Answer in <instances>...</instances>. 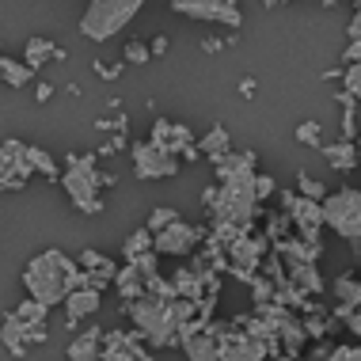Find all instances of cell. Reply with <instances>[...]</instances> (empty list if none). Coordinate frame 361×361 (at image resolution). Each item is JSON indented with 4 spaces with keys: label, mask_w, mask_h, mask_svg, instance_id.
Instances as JSON below:
<instances>
[{
    "label": "cell",
    "mask_w": 361,
    "mask_h": 361,
    "mask_svg": "<svg viewBox=\"0 0 361 361\" xmlns=\"http://www.w3.org/2000/svg\"><path fill=\"white\" fill-rule=\"evenodd\" d=\"M152 141H160L164 149H171V152H183L187 160H194V156H202L198 141L190 137V130H187V126L168 122V118H156V126H152Z\"/></svg>",
    "instance_id": "obj_13"
},
{
    "label": "cell",
    "mask_w": 361,
    "mask_h": 361,
    "mask_svg": "<svg viewBox=\"0 0 361 361\" xmlns=\"http://www.w3.org/2000/svg\"><path fill=\"white\" fill-rule=\"evenodd\" d=\"M262 4H267V8H278V4H286V0H262Z\"/></svg>",
    "instance_id": "obj_41"
},
{
    "label": "cell",
    "mask_w": 361,
    "mask_h": 361,
    "mask_svg": "<svg viewBox=\"0 0 361 361\" xmlns=\"http://www.w3.org/2000/svg\"><path fill=\"white\" fill-rule=\"evenodd\" d=\"M183 350L190 361H224V346H221V327H194L183 335Z\"/></svg>",
    "instance_id": "obj_12"
},
{
    "label": "cell",
    "mask_w": 361,
    "mask_h": 361,
    "mask_svg": "<svg viewBox=\"0 0 361 361\" xmlns=\"http://www.w3.org/2000/svg\"><path fill=\"white\" fill-rule=\"evenodd\" d=\"M255 187H259V198H267V194H274V179H270V175H259Z\"/></svg>",
    "instance_id": "obj_35"
},
{
    "label": "cell",
    "mask_w": 361,
    "mask_h": 361,
    "mask_svg": "<svg viewBox=\"0 0 361 361\" xmlns=\"http://www.w3.org/2000/svg\"><path fill=\"white\" fill-rule=\"evenodd\" d=\"M297 141H300V145H316V149H324V145H319V122H300V126H297Z\"/></svg>",
    "instance_id": "obj_32"
},
{
    "label": "cell",
    "mask_w": 361,
    "mask_h": 361,
    "mask_svg": "<svg viewBox=\"0 0 361 361\" xmlns=\"http://www.w3.org/2000/svg\"><path fill=\"white\" fill-rule=\"evenodd\" d=\"M152 57H160V54H168V38H152Z\"/></svg>",
    "instance_id": "obj_38"
},
{
    "label": "cell",
    "mask_w": 361,
    "mask_h": 361,
    "mask_svg": "<svg viewBox=\"0 0 361 361\" xmlns=\"http://www.w3.org/2000/svg\"><path fill=\"white\" fill-rule=\"evenodd\" d=\"M130 319L137 324L145 343H152V346L183 343V316H179V308H175L171 300H160V297L130 300Z\"/></svg>",
    "instance_id": "obj_3"
},
{
    "label": "cell",
    "mask_w": 361,
    "mask_h": 361,
    "mask_svg": "<svg viewBox=\"0 0 361 361\" xmlns=\"http://www.w3.org/2000/svg\"><path fill=\"white\" fill-rule=\"evenodd\" d=\"M171 12L198 19V23L228 27V31H240L243 27V12H240L236 0H171Z\"/></svg>",
    "instance_id": "obj_7"
},
{
    "label": "cell",
    "mask_w": 361,
    "mask_h": 361,
    "mask_svg": "<svg viewBox=\"0 0 361 361\" xmlns=\"http://www.w3.org/2000/svg\"><path fill=\"white\" fill-rule=\"evenodd\" d=\"M141 8L145 0H92L80 16V35L87 42H111L114 35L133 23Z\"/></svg>",
    "instance_id": "obj_4"
},
{
    "label": "cell",
    "mask_w": 361,
    "mask_h": 361,
    "mask_svg": "<svg viewBox=\"0 0 361 361\" xmlns=\"http://www.w3.org/2000/svg\"><path fill=\"white\" fill-rule=\"evenodd\" d=\"M141 331H114L103 343V361H149V354L141 350Z\"/></svg>",
    "instance_id": "obj_14"
},
{
    "label": "cell",
    "mask_w": 361,
    "mask_h": 361,
    "mask_svg": "<svg viewBox=\"0 0 361 361\" xmlns=\"http://www.w3.org/2000/svg\"><path fill=\"white\" fill-rule=\"evenodd\" d=\"M240 95H243V99H251V95H255V80H251V76H247V80H240Z\"/></svg>",
    "instance_id": "obj_39"
},
{
    "label": "cell",
    "mask_w": 361,
    "mask_h": 361,
    "mask_svg": "<svg viewBox=\"0 0 361 361\" xmlns=\"http://www.w3.org/2000/svg\"><path fill=\"white\" fill-rule=\"evenodd\" d=\"M126 61H130V65H145V61H152V46H145L141 38L126 42Z\"/></svg>",
    "instance_id": "obj_28"
},
{
    "label": "cell",
    "mask_w": 361,
    "mask_h": 361,
    "mask_svg": "<svg viewBox=\"0 0 361 361\" xmlns=\"http://www.w3.org/2000/svg\"><path fill=\"white\" fill-rule=\"evenodd\" d=\"M297 183H300V194H305V198H316V202H324V198H327V194H324V187H319V183L312 179V175H305V171H300V175H297Z\"/></svg>",
    "instance_id": "obj_33"
},
{
    "label": "cell",
    "mask_w": 361,
    "mask_h": 361,
    "mask_svg": "<svg viewBox=\"0 0 361 361\" xmlns=\"http://www.w3.org/2000/svg\"><path fill=\"white\" fill-rule=\"evenodd\" d=\"M221 346L224 361H267V335H247V331H228L221 327Z\"/></svg>",
    "instance_id": "obj_9"
},
{
    "label": "cell",
    "mask_w": 361,
    "mask_h": 361,
    "mask_svg": "<svg viewBox=\"0 0 361 361\" xmlns=\"http://www.w3.org/2000/svg\"><path fill=\"white\" fill-rule=\"evenodd\" d=\"M35 95H38V103H46V99L54 95V87H50V84H38V92H35Z\"/></svg>",
    "instance_id": "obj_40"
},
{
    "label": "cell",
    "mask_w": 361,
    "mask_h": 361,
    "mask_svg": "<svg viewBox=\"0 0 361 361\" xmlns=\"http://www.w3.org/2000/svg\"><path fill=\"white\" fill-rule=\"evenodd\" d=\"M286 209H289L293 224L305 232V240H308V243H319V228L327 224V221H324V202L305 198V194H289V198H286Z\"/></svg>",
    "instance_id": "obj_10"
},
{
    "label": "cell",
    "mask_w": 361,
    "mask_h": 361,
    "mask_svg": "<svg viewBox=\"0 0 361 361\" xmlns=\"http://www.w3.org/2000/svg\"><path fill=\"white\" fill-rule=\"evenodd\" d=\"M95 73H99L103 80H114V76L122 73V65H95Z\"/></svg>",
    "instance_id": "obj_36"
},
{
    "label": "cell",
    "mask_w": 361,
    "mask_h": 361,
    "mask_svg": "<svg viewBox=\"0 0 361 361\" xmlns=\"http://www.w3.org/2000/svg\"><path fill=\"white\" fill-rule=\"evenodd\" d=\"M324 221L346 243H361V190H335L324 198Z\"/></svg>",
    "instance_id": "obj_6"
},
{
    "label": "cell",
    "mask_w": 361,
    "mask_h": 361,
    "mask_svg": "<svg viewBox=\"0 0 361 361\" xmlns=\"http://www.w3.org/2000/svg\"><path fill=\"white\" fill-rule=\"evenodd\" d=\"M343 87L354 95V99H361V61H354V65L343 69Z\"/></svg>",
    "instance_id": "obj_29"
},
{
    "label": "cell",
    "mask_w": 361,
    "mask_h": 361,
    "mask_svg": "<svg viewBox=\"0 0 361 361\" xmlns=\"http://www.w3.org/2000/svg\"><path fill=\"white\" fill-rule=\"evenodd\" d=\"M327 361H361V346H335Z\"/></svg>",
    "instance_id": "obj_34"
},
{
    "label": "cell",
    "mask_w": 361,
    "mask_h": 361,
    "mask_svg": "<svg viewBox=\"0 0 361 361\" xmlns=\"http://www.w3.org/2000/svg\"><path fill=\"white\" fill-rule=\"evenodd\" d=\"M175 221H179V217H175V209L160 206V209H152V217H149V228H152V232H164V228H171Z\"/></svg>",
    "instance_id": "obj_31"
},
{
    "label": "cell",
    "mask_w": 361,
    "mask_h": 361,
    "mask_svg": "<svg viewBox=\"0 0 361 361\" xmlns=\"http://www.w3.org/2000/svg\"><path fill=\"white\" fill-rule=\"evenodd\" d=\"M27 152H31V164H35V171H42V175H57V164L50 160V156H46L42 149H35V145H27Z\"/></svg>",
    "instance_id": "obj_30"
},
{
    "label": "cell",
    "mask_w": 361,
    "mask_h": 361,
    "mask_svg": "<svg viewBox=\"0 0 361 361\" xmlns=\"http://www.w3.org/2000/svg\"><path fill=\"white\" fill-rule=\"evenodd\" d=\"M357 152H361V141H357Z\"/></svg>",
    "instance_id": "obj_43"
},
{
    "label": "cell",
    "mask_w": 361,
    "mask_h": 361,
    "mask_svg": "<svg viewBox=\"0 0 361 361\" xmlns=\"http://www.w3.org/2000/svg\"><path fill=\"white\" fill-rule=\"evenodd\" d=\"M354 8H361V0H354Z\"/></svg>",
    "instance_id": "obj_42"
},
{
    "label": "cell",
    "mask_w": 361,
    "mask_h": 361,
    "mask_svg": "<svg viewBox=\"0 0 361 361\" xmlns=\"http://www.w3.org/2000/svg\"><path fill=\"white\" fill-rule=\"evenodd\" d=\"M61 57H65L61 46H54L50 38H42V35H35V38H27V42H23V61L31 65L35 73L42 69L46 61H61Z\"/></svg>",
    "instance_id": "obj_18"
},
{
    "label": "cell",
    "mask_w": 361,
    "mask_h": 361,
    "mask_svg": "<svg viewBox=\"0 0 361 361\" xmlns=\"http://www.w3.org/2000/svg\"><path fill=\"white\" fill-rule=\"evenodd\" d=\"M324 160L331 164V168H338V171H354L357 164H361V152H357V145L354 141H338V145H324Z\"/></svg>",
    "instance_id": "obj_19"
},
{
    "label": "cell",
    "mask_w": 361,
    "mask_h": 361,
    "mask_svg": "<svg viewBox=\"0 0 361 361\" xmlns=\"http://www.w3.org/2000/svg\"><path fill=\"white\" fill-rule=\"evenodd\" d=\"M95 312H99V289L95 286H80L69 300H65V319H69L73 327L80 324L84 316H95Z\"/></svg>",
    "instance_id": "obj_17"
},
{
    "label": "cell",
    "mask_w": 361,
    "mask_h": 361,
    "mask_svg": "<svg viewBox=\"0 0 361 361\" xmlns=\"http://www.w3.org/2000/svg\"><path fill=\"white\" fill-rule=\"evenodd\" d=\"M141 251H156V232L149 228V224L130 236V243H126V259H130V262H141Z\"/></svg>",
    "instance_id": "obj_24"
},
{
    "label": "cell",
    "mask_w": 361,
    "mask_h": 361,
    "mask_svg": "<svg viewBox=\"0 0 361 361\" xmlns=\"http://www.w3.org/2000/svg\"><path fill=\"white\" fill-rule=\"evenodd\" d=\"M198 236H202L198 228H190V224L175 221L171 228L156 232V251H160V255H190L194 243H198Z\"/></svg>",
    "instance_id": "obj_15"
},
{
    "label": "cell",
    "mask_w": 361,
    "mask_h": 361,
    "mask_svg": "<svg viewBox=\"0 0 361 361\" xmlns=\"http://www.w3.org/2000/svg\"><path fill=\"white\" fill-rule=\"evenodd\" d=\"M4 346L12 350V354H19V357L27 354V335H23V324H19L16 312H8V316H4Z\"/></svg>",
    "instance_id": "obj_23"
},
{
    "label": "cell",
    "mask_w": 361,
    "mask_h": 361,
    "mask_svg": "<svg viewBox=\"0 0 361 361\" xmlns=\"http://www.w3.org/2000/svg\"><path fill=\"white\" fill-rule=\"evenodd\" d=\"M103 343H106V331L87 327L84 335H76L69 343V361H103Z\"/></svg>",
    "instance_id": "obj_16"
},
{
    "label": "cell",
    "mask_w": 361,
    "mask_h": 361,
    "mask_svg": "<svg viewBox=\"0 0 361 361\" xmlns=\"http://www.w3.org/2000/svg\"><path fill=\"white\" fill-rule=\"evenodd\" d=\"M145 278H149V274H145L141 267H130V270H118V278H114V281H118V293L126 300H137V297H145Z\"/></svg>",
    "instance_id": "obj_22"
},
{
    "label": "cell",
    "mask_w": 361,
    "mask_h": 361,
    "mask_svg": "<svg viewBox=\"0 0 361 361\" xmlns=\"http://www.w3.org/2000/svg\"><path fill=\"white\" fill-rule=\"evenodd\" d=\"M65 190H69L73 206L84 209V213H99L103 202H99V187H111V175H99L95 171V160L92 156H69V171L61 175Z\"/></svg>",
    "instance_id": "obj_5"
},
{
    "label": "cell",
    "mask_w": 361,
    "mask_h": 361,
    "mask_svg": "<svg viewBox=\"0 0 361 361\" xmlns=\"http://www.w3.org/2000/svg\"><path fill=\"white\" fill-rule=\"evenodd\" d=\"M133 156V175L145 183H156V179H171L175 171H179V156H175L171 149H164L160 141H137L130 149Z\"/></svg>",
    "instance_id": "obj_8"
},
{
    "label": "cell",
    "mask_w": 361,
    "mask_h": 361,
    "mask_svg": "<svg viewBox=\"0 0 361 361\" xmlns=\"http://www.w3.org/2000/svg\"><path fill=\"white\" fill-rule=\"evenodd\" d=\"M224 42H228V38H206V42H202V50H206V54H217Z\"/></svg>",
    "instance_id": "obj_37"
},
{
    "label": "cell",
    "mask_w": 361,
    "mask_h": 361,
    "mask_svg": "<svg viewBox=\"0 0 361 361\" xmlns=\"http://www.w3.org/2000/svg\"><path fill=\"white\" fill-rule=\"evenodd\" d=\"M346 35H350V46H346L343 61H346V65H354V61H361V8L354 12V19H350Z\"/></svg>",
    "instance_id": "obj_26"
},
{
    "label": "cell",
    "mask_w": 361,
    "mask_h": 361,
    "mask_svg": "<svg viewBox=\"0 0 361 361\" xmlns=\"http://www.w3.org/2000/svg\"><path fill=\"white\" fill-rule=\"evenodd\" d=\"M217 175H221V187H209L202 194V202L213 209V224L221 232L247 228L255 202H259L255 152H228L224 160H217Z\"/></svg>",
    "instance_id": "obj_1"
},
{
    "label": "cell",
    "mask_w": 361,
    "mask_h": 361,
    "mask_svg": "<svg viewBox=\"0 0 361 361\" xmlns=\"http://www.w3.org/2000/svg\"><path fill=\"white\" fill-rule=\"evenodd\" d=\"M262 243L267 240H240L236 247H232V259L240 262V270H251L259 262V255H262Z\"/></svg>",
    "instance_id": "obj_25"
},
{
    "label": "cell",
    "mask_w": 361,
    "mask_h": 361,
    "mask_svg": "<svg viewBox=\"0 0 361 361\" xmlns=\"http://www.w3.org/2000/svg\"><path fill=\"white\" fill-rule=\"evenodd\" d=\"M87 274H80V267L65 255V251H42L23 267V289L31 293L38 305L57 308L73 297L80 286H87Z\"/></svg>",
    "instance_id": "obj_2"
},
{
    "label": "cell",
    "mask_w": 361,
    "mask_h": 361,
    "mask_svg": "<svg viewBox=\"0 0 361 361\" xmlns=\"http://www.w3.org/2000/svg\"><path fill=\"white\" fill-rule=\"evenodd\" d=\"M293 281H300L308 293H319V289H324V281L316 278V267H312V262H293Z\"/></svg>",
    "instance_id": "obj_27"
},
{
    "label": "cell",
    "mask_w": 361,
    "mask_h": 361,
    "mask_svg": "<svg viewBox=\"0 0 361 361\" xmlns=\"http://www.w3.org/2000/svg\"><path fill=\"white\" fill-rule=\"evenodd\" d=\"M31 175H35V164H31L27 145L23 141H4V152H0V179H4V187L16 190V187H23Z\"/></svg>",
    "instance_id": "obj_11"
},
{
    "label": "cell",
    "mask_w": 361,
    "mask_h": 361,
    "mask_svg": "<svg viewBox=\"0 0 361 361\" xmlns=\"http://www.w3.org/2000/svg\"><path fill=\"white\" fill-rule=\"evenodd\" d=\"M198 149L206 152L213 164H217V160H224V156L232 152V145H228V130H224V126H213V130L206 133V137L198 141Z\"/></svg>",
    "instance_id": "obj_20"
},
{
    "label": "cell",
    "mask_w": 361,
    "mask_h": 361,
    "mask_svg": "<svg viewBox=\"0 0 361 361\" xmlns=\"http://www.w3.org/2000/svg\"><path fill=\"white\" fill-rule=\"evenodd\" d=\"M0 76H4L8 87H23V84H31L35 69L27 61H16V57H0Z\"/></svg>",
    "instance_id": "obj_21"
}]
</instances>
